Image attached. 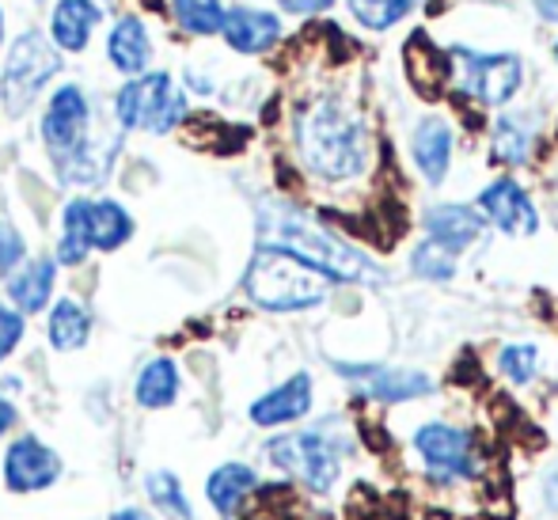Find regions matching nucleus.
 <instances>
[{
    "mask_svg": "<svg viewBox=\"0 0 558 520\" xmlns=\"http://www.w3.org/2000/svg\"><path fill=\"white\" fill-rule=\"evenodd\" d=\"M338 373L361 391V396L376 399V403H407V399H422L434 391V380L418 368H391V365H345L338 361Z\"/></svg>",
    "mask_w": 558,
    "mask_h": 520,
    "instance_id": "10",
    "label": "nucleus"
},
{
    "mask_svg": "<svg viewBox=\"0 0 558 520\" xmlns=\"http://www.w3.org/2000/svg\"><path fill=\"white\" fill-rule=\"evenodd\" d=\"M111 520H153V517L141 513V509H118V513H111Z\"/></svg>",
    "mask_w": 558,
    "mask_h": 520,
    "instance_id": "37",
    "label": "nucleus"
},
{
    "mask_svg": "<svg viewBox=\"0 0 558 520\" xmlns=\"http://www.w3.org/2000/svg\"><path fill=\"white\" fill-rule=\"evenodd\" d=\"M61 69V53L46 43L38 31H23L12 43L4 58V73H0V99L12 118H20L23 110L35 104V96L53 81V73Z\"/></svg>",
    "mask_w": 558,
    "mask_h": 520,
    "instance_id": "5",
    "label": "nucleus"
},
{
    "mask_svg": "<svg viewBox=\"0 0 558 520\" xmlns=\"http://www.w3.org/2000/svg\"><path fill=\"white\" fill-rule=\"evenodd\" d=\"M426 232H429V240L441 243L445 251L460 255L471 243L483 240L486 220H483V213L471 206H434L426 213Z\"/></svg>",
    "mask_w": 558,
    "mask_h": 520,
    "instance_id": "14",
    "label": "nucleus"
},
{
    "mask_svg": "<svg viewBox=\"0 0 558 520\" xmlns=\"http://www.w3.org/2000/svg\"><path fill=\"white\" fill-rule=\"evenodd\" d=\"M411 448L422 456L426 471L437 479V483H460V479H471L478 471L475 460V440L463 430L445 422H426L411 433Z\"/></svg>",
    "mask_w": 558,
    "mask_h": 520,
    "instance_id": "8",
    "label": "nucleus"
},
{
    "mask_svg": "<svg viewBox=\"0 0 558 520\" xmlns=\"http://www.w3.org/2000/svg\"><path fill=\"white\" fill-rule=\"evenodd\" d=\"M88 335H92V315L84 312L73 297H61V301L53 304V312H50V342H53V350H61V353L81 350V346L88 342Z\"/></svg>",
    "mask_w": 558,
    "mask_h": 520,
    "instance_id": "24",
    "label": "nucleus"
},
{
    "mask_svg": "<svg viewBox=\"0 0 558 520\" xmlns=\"http://www.w3.org/2000/svg\"><path fill=\"white\" fill-rule=\"evenodd\" d=\"M88 206L92 198H73L61 209V235H58V263L65 266H81L92 251V235H88Z\"/></svg>",
    "mask_w": 558,
    "mask_h": 520,
    "instance_id": "22",
    "label": "nucleus"
},
{
    "mask_svg": "<svg viewBox=\"0 0 558 520\" xmlns=\"http://www.w3.org/2000/svg\"><path fill=\"white\" fill-rule=\"evenodd\" d=\"M456 61L463 69V88L486 107H501L521 88V61L513 53H471L456 50Z\"/></svg>",
    "mask_w": 558,
    "mask_h": 520,
    "instance_id": "9",
    "label": "nucleus"
},
{
    "mask_svg": "<svg viewBox=\"0 0 558 520\" xmlns=\"http://www.w3.org/2000/svg\"><path fill=\"white\" fill-rule=\"evenodd\" d=\"M243 289L266 312H308L327 301L331 278L289 251L258 247L243 274Z\"/></svg>",
    "mask_w": 558,
    "mask_h": 520,
    "instance_id": "3",
    "label": "nucleus"
},
{
    "mask_svg": "<svg viewBox=\"0 0 558 520\" xmlns=\"http://www.w3.org/2000/svg\"><path fill=\"white\" fill-rule=\"evenodd\" d=\"M498 365L513 384H529L539 368V350L532 342H513L498 353Z\"/></svg>",
    "mask_w": 558,
    "mask_h": 520,
    "instance_id": "30",
    "label": "nucleus"
},
{
    "mask_svg": "<svg viewBox=\"0 0 558 520\" xmlns=\"http://www.w3.org/2000/svg\"><path fill=\"white\" fill-rule=\"evenodd\" d=\"M12 425H15V407H12V399H8V396H0V437H4Z\"/></svg>",
    "mask_w": 558,
    "mask_h": 520,
    "instance_id": "35",
    "label": "nucleus"
},
{
    "mask_svg": "<svg viewBox=\"0 0 558 520\" xmlns=\"http://www.w3.org/2000/svg\"><path fill=\"white\" fill-rule=\"evenodd\" d=\"M258 232H263V247L289 251V255L316 266L319 274H327L331 281H380V270L361 251H353L335 232L312 225L304 213L281 206V202L263 206V213H258Z\"/></svg>",
    "mask_w": 558,
    "mask_h": 520,
    "instance_id": "1",
    "label": "nucleus"
},
{
    "mask_svg": "<svg viewBox=\"0 0 558 520\" xmlns=\"http://www.w3.org/2000/svg\"><path fill=\"white\" fill-rule=\"evenodd\" d=\"M104 20V8L96 0H61L50 15V35H53V46L65 53H81L88 50L92 43V31L99 27Z\"/></svg>",
    "mask_w": 558,
    "mask_h": 520,
    "instance_id": "16",
    "label": "nucleus"
},
{
    "mask_svg": "<svg viewBox=\"0 0 558 520\" xmlns=\"http://www.w3.org/2000/svg\"><path fill=\"white\" fill-rule=\"evenodd\" d=\"M107 58H111V65L118 73H141V69L148 65V58H153V43H148V31L141 20H133V15H125V20L114 23L111 38H107Z\"/></svg>",
    "mask_w": 558,
    "mask_h": 520,
    "instance_id": "19",
    "label": "nucleus"
},
{
    "mask_svg": "<svg viewBox=\"0 0 558 520\" xmlns=\"http://www.w3.org/2000/svg\"><path fill=\"white\" fill-rule=\"evenodd\" d=\"M536 8H539V15H544V20L558 23V0H536Z\"/></svg>",
    "mask_w": 558,
    "mask_h": 520,
    "instance_id": "36",
    "label": "nucleus"
},
{
    "mask_svg": "<svg viewBox=\"0 0 558 520\" xmlns=\"http://www.w3.org/2000/svg\"><path fill=\"white\" fill-rule=\"evenodd\" d=\"M478 209L501 228V232L513 235H532L539 228V213L532 206V198L521 191V183L513 179H498L478 194Z\"/></svg>",
    "mask_w": 558,
    "mask_h": 520,
    "instance_id": "13",
    "label": "nucleus"
},
{
    "mask_svg": "<svg viewBox=\"0 0 558 520\" xmlns=\"http://www.w3.org/2000/svg\"><path fill=\"white\" fill-rule=\"evenodd\" d=\"M255 483H258V475L247 463H221V468L206 479V498L221 517H235V509L255 491Z\"/></svg>",
    "mask_w": 558,
    "mask_h": 520,
    "instance_id": "20",
    "label": "nucleus"
},
{
    "mask_svg": "<svg viewBox=\"0 0 558 520\" xmlns=\"http://www.w3.org/2000/svg\"><path fill=\"white\" fill-rule=\"evenodd\" d=\"M20 338H23V315L0 304V361L12 358L15 346H20Z\"/></svg>",
    "mask_w": 558,
    "mask_h": 520,
    "instance_id": "32",
    "label": "nucleus"
},
{
    "mask_svg": "<svg viewBox=\"0 0 558 520\" xmlns=\"http://www.w3.org/2000/svg\"><path fill=\"white\" fill-rule=\"evenodd\" d=\"M411 270L418 274V278H426V281H448L456 274V255H452V251H445L441 243L426 240V243H418V247H414Z\"/></svg>",
    "mask_w": 558,
    "mask_h": 520,
    "instance_id": "28",
    "label": "nucleus"
},
{
    "mask_svg": "<svg viewBox=\"0 0 558 520\" xmlns=\"http://www.w3.org/2000/svg\"><path fill=\"white\" fill-rule=\"evenodd\" d=\"M411 153L422 176H426L429 183H441L448 176V164H452V130H448L445 118H422V122L414 125Z\"/></svg>",
    "mask_w": 558,
    "mask_h": 520,
    "instance_id": "17",
    "label": "nucleus"
},
{
    "mask_svg": "<svg viewBox=\"0 0 558 520\" xmlns=\"http://www.w3.org/2000/svg\"><path fill=\"white\" fill-rule=\"evenodd\" d=\"M88 235L96 251H118L133 235V217L118 202L99 198L88 206Z\"/></svg>",
    "mask_w": 558,
    "mask_h": 520,
    "instance_id": "23",
    "label": "nucleus"
},
{
    "mask_svg": "<svg viewBox=\"0 0 558 520\" xmlns=\"http://www.w3.org/2000/svg\"><path fill=\"white\" fill-rule=\"evenodd\" d=\"M296 148L312 176L342 183V179L361 176L365 168V125L338 99H319L296 118Z\"/></svg>",
    "mask_w": 558,
    "mask_h": 520,
    "instance_id": "2",
    "label": "nucleus"
},
{
    "mask_svg": "<svg viewBox=\"0 0 558 520\" xmlns=\"http://www.w3.org/2000/svg\"><path fill=\"white\" fill-rule=\"evenodd\" d=\"M544 501H547V509H555L558 513V463L547 471V479H544Z\"/></svg>",
    "mask_w": 558,
    "mask_h": 520,
    "instance_id": "34",
    "label": "nucleus"
},
{
    "mask_svg": "<svg viewBox=\"0 0 558 520\" xmlns=\"http://www.w3.org/2000/svg\"><path fill=\"white\" fill-rule=\"evenodd\" d=\"M221 35L232 50L263 53L281 38V20L274 12H258V8H232V12H225Z\"/></svg>",
    "mask_w": 558,
    "mask_h": 520,
    "instance_id": "15",
    "label": "nucleus"
},
{
    "mask_svg": "<svg viewBox=\"0 0 558 520\" xmlns=\"http://www.w3.org/2000/svg\"><path fill=\"white\" fill-rule=\"evenodd\" d=\"M61 479V456L38 437L23 433L8 445L4 452V486L12 494H35L46 491Z\"/></svg>",
    "mask_w": 558,
    "mask_h": 520,
    "instance_id": "11",
    "label": "nucleus"
},
{
    "mask_svg": "<svg viewBox=\"0 0 558 520\" xmlns=\"http://www.w3.org/2000/svg\"><path fill=\"white\" fill-rule=\"evenodd\" d=\"M43 141L53 164H65L92 141V104L81 84H65L53 92L50 107L43 114Z\"/></svg>",
    "mask_w": 558,
    "mask_h": 520,
    "instance_id": "7",
    "label": "nucleus"
},
{
    "mask_svg": "<svg viewBox=\"0 0 558 520\" xmlns=\"http://www.w3.org/2000/svg\"><path fill=\"white\" fill-rule=\"evenodd\" d=\"M312 411V376L293 373L286 384L270 388L266 396H258L251 403V422L263 425V430H278V425H293Z\"/></svg>",
    "mask_w": 558,
    "mask_h": 520,
    "instance_id": "12",
    "label": "nucleus"
},
{
    "mask_svg": "<svg viewBox=\"0 0 558 520\" xmlns=\"http://www.w3.org/2000/svg\"><path fill=\"white\" fill-rule=\"evenodd\" d=\"M53 278H58V266L53 258H31L23 263V270H15L8 278V297L15 301V309L23 312H43L50 304V293H53Z\"/></svg>",
    "mask_w": 558,
    "mask_h": 520,
    "instance_id": "18",
    "label": "nucleus"
},
{
    "mask_svg": "<svg viewBox=\"0 0 558 520\" xmlns=\"http://www.w3.org/2000/svg\"><path fill=\"white\" fill-rule=\"evenodd\" d=\"M179 365L171 358H153L137 376V388H133V399H137L145 411H163L179 399Z\"/></svg>",
    "mask_w": 558,
    "mask_h": 520,
    "instance_id": "21",
    "label": "nucleus"
},
{
    "mask_svg": "<svg viewBox=\"0 0 558 520\" xmlns=\"http://www.w3.org/2000/svg\"><path fill=\"white\" fill-rule=\"evenodd\" d=\"M532 141H536V133H532V125L524 122V118H501L498 125H494V160L498 164H529L532 156Z\"/></svg>",
    "mask_w": 558,
    "mask_h": 520,
    "instance_id": "25",
    "label": "nucleus"
},
{
    "mask_svg": "<svg viewBox=\"0 0 558 520\" xmlns=\"http://www.w3.org/2000/svg\"><path fill=\"white\" fill-rule=\"evenodd\" d=\"M331 4L335 0H281V8H289V12H324Z\"/></svg>",
    "mask_w": 558,
    "mask_h": 520,
    "instance_id": "33",
    "label": "nucleus"
},
{
    "mask_svg": "<svg viewBox=\"0 0 558 520\" xmlns=\"http://www.w3.org/2000/svg\"><path fill=\"white\" fill-rule=\"evenodd\" d=\"M114 118L122 130L168 133L186 118V96L171 88L168 73H148L122 84L114 96Z\"/></svg>",
    "mask_w": 558,
    "mask_h": 520,
    "instance_id": "6",
    "label": "nucleus"
},
{
    "mask_svg": "<svg viewBox=\"0 0 558 520\" xmlns=\"http://www.w3.org/2000/svg\"><path fill=\"white\" fill-rule=\"evenodd\" d=\"M555 53H558V46H555Z\"/></svg>",
    "mask_w": 558,
    "mask_h": 520,
    "instance_id": "39",
    "label": "nucleus"
},
{
    "mask_svg": "<svg viewBox=\"0 0 558 520\" xmlns=\"http://www.w3.org/2000/svg\"><path fill=\"white\" fill-rule=\"evenodd\" d=\"M411 8V0H350L353 20H361L368 31H384L391 23H399Z\"/></svg>",
    "mask_w": 558,
    "mask_h": 520,
    "instance_id": "29",
    "label": "nucleus"
},
{
    "mask_svg": "<svg viewBox=\"0 0 558 520\" xmlns=\"http://www.w3.org/2000/svg\"><path fill=\"white\" fill-rule=\"evenodd\" d=\"M345 448H350V440L331 433V425H316V430L266 440V460L296 475L312 494H327L338 483Z\"/></svg>",
    "mask_w": 558,
    "mask_h": 520,
    "instance_id": "4",
    "label": "nucleus"
},
{
    "mask_svg": "<svg viewBox=\"0 0 558 520\" xmlns=\"http://www.w3.org/2000/svg\"><path fill=\"white\" fill-rule=\"evenodd\" d=\"M0 43H4V15H0Z\"/></svg>",
    "mask_w": 558,
    "mask_h": 520,
    "instance_id": "38",
    "label": "nucleus"
},
{
    "mask_svg": "<svg viewBox=\"0 0 558 520\" xmlns=\"http://www.w3.org/2000/svg\"><path fill=\"white\" fill-rule=\"evenodd\" d=\"M175 20L191 35H217L225 23V4L221 0H175Z\"/></svg>",
    "mask_w": 558,
    "mask_h": 520,
    "instance_id": "27",
    "label": "nucleus"
},
{
    "mask_svg": "<svg viewBox=\"0 0 558 520\" xmlns=\"http://www.w3.org/2000/svg\"><path fill=\"white\" fill-rule=\"evenodd\" d=\"M27 247H23V235L15 232V225L8 217H0V274H12L23 263Z\"/></svg>",
    "mask_w": 558,
    "mask_h": 520,
    "instance_id": "31",
    "label": "nucleus"
},
{
    "mask_svg": "<svg viewBox=\"0 0 558 520\" xmlns=\"http://www.w3.org/2000/svg\"><path fill=\"white\" fill-rule=\"evenodd\" d=\"M145 494L163 517L171 520H194V509L183 494V483H179L171 471H148L145 475Z\"/></svg>",
    "mask_w": 558,
    "mask_h": 520,
    "instance_id": "26",
    "label": "nucleus"
}]
</instances>
